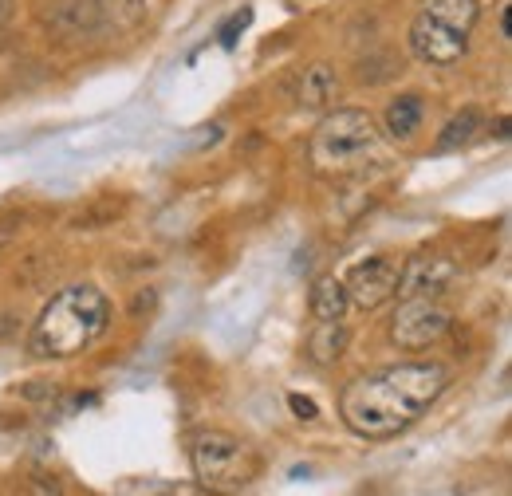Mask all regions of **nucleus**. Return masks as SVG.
<instances>
[{"label":"nucleus","instance_id":"nucleus-11","mask_svg":"<svg viewBox=\"0 0 512 496\" xmlns=\"http://www.w3.org/2000/svg\"><path fill=\"white\" fill-rule=\"evenodd\" d=\"M87 8H91L95 28L103 36V32H123V28L142 24L150 12V0H87Z\"/></svg>","mask_w":512,"mask_h":496},{"label":"nucleus","instance_id":"nucleus-17","mask_svg":"<svg viewBox=\"0 0 512 496\" xmlns=\"http://www.w3.org/2000/svg\"><path fill=\"white\" fill-rule=\"evenodd\" d=\"M288 406H292V414H296L300 422H316V418H320V406H316L312 398H304V394H288Z\"/></svg>","mask_w":512,"mask_h":496},{"label":"nucleus","instance_id":"nucleus-5","mask_svg":"<svg viewBox=\"0 0 512 496\" xmlns=\"http://www.w3.org/2000/svg\"><path fill=\"white\" fill-rule=\"evenodd\" d=\"M453 327V311L442 300H402L390 319V343L402 351H426Z\"/></svg>","mask_w":512,"mask_h":496},{"label":"nucleus","instance_id":"nucleus-7","mask_svg":"<svg viewBox=\"0 0 512 496\" xmlns=\"http://www.w3.org/2000/svg\"><path fill=\"white\" fill-rule=\"evenodd\" d=\"M410 52H414V60L430 63V67H453L457 60H465L469 36L453 32L449 24H442L438 16H430L422 8L414 16V24H410Z\"/></svg>","mask_w":512,"mask_h":496},{"label":"nucleus","instance_id":"nucleus-6","mask_svg":"<svg viewBox=\"0 0 512 496\" xmlns=\"http://www.w3.org/2000/svg\"><path fill=\"white\" fill-rule=\"evenodd\" d=\"M457 280V264L442 252H418L398 268V292L402 300H442Z\"/></svg>","mask_w":512,"mask_h":496},{"label":"nucleus","instance_id":"nucleus-2","mask_svg":"<svg viewBox=\"0 0 512 496\" xmlns=\"http://www.w3.org/2000/svg\"><path fill=\"white\" fill-rule=\"evenodd\" d=\"M111 327V300L95 284L60 288L28 331L32 359H75Z\"/></svg>","mask_w":512,"mask_h":496},{"label":"nucleus","instance_id":"nucleus-20","mask_svg":"<svg viewBox=\"0 0 512 496\" xmlns=\"http://www.w3.org/2000/svg\"><path fill=\"white\" fill-rule=\"evenodd\" d=\"M501 36H505V40L512 36V12L509 8H501Z\"/></svg>","mask_w":512,"mask_h":496},{"label":"nucleus","instance_id":"nucleus-18","mask_svg":"<svg viewBox=\"0 0 512 496\" xmlns=\"http://www.w3.org/2000/svg\"><path fill=\"white\" fill-rule=\"evenodd\" d=\"M150 496H205V493H197V489H190V485H154V493Z\"/></svg>","mask_w":512,"mask_h":496},{"label":"nucleus","instance_id":"nucleus-8","mask_svg":"<svg viewBox=\"0 0 512 496\" xmlns=\"http://www.w3.org/2000/svg\"><path fill=\"white\" fill-rule=\"evenodd\" d=\"M343 288H347V304H355L359 311L383 308L386 300H394V292H398V260L371 256V260L355 264Z\"/></svg>","mask_w":512,"mask_h":496},{"label":"nucleus","instance_id":"nucleus-9","mask_svg":"<svg viewBox=\"0 0 512 496\" xmlns=\"http://www.w3.org/2000/svg\"><path fill=\"white\" fill-rule=\"evenodd\" d=\"M339 99V75L327 63H308L296 79V103L304 111H331Z\"/></svg>","mask_w":512,"mask_h":496},{"label":"nucleus","instance_id":"nucleus-15","mask_svg":"<svg viewBox=\"0 0 512 496\" xmlns=\"http://www.w3.org/2000/svg\"><path fill=\"white\" fill-rule=\"evenodd\" d=\"M426 12L438 16L442 24H449L453 32H473L481 20V4L477 0H426Z\"/></svg>","mask_w":512,"mask_h":496},{"label":"nucleus","instance_id":"nucleus-1","mask_svg":"<svg viewBox=\"0 0 512 496\" xmlns=\"http://www.w3.org/2000/svg\"><path fill=\"white\" fill-rule=\"evenodd\" d=\"M449 382V367L434 359L359 374L339 394V418L363 441H390L406 434L422 414H430V406L449 390Z\"/></svg>","mask_w":512,"mask_h":496},{"label":"nucleus","instance_id":"nucleus-16","mask_svg":"<svg viewBox=\"0 0 512 496\" xmlns=\"http://www.w3.org/2000/svg\"><path fill=\"white\" fill-rule=\"evenodd\" d=\"M253 24V8H241V12H233L225 24H221V48H237V40H241V32Z\"/></svg>","mask_w":512,"mask_h":496},{"label":"nucleus","instance_id":"nucleus-19","mask_svg":"<svg viewBox=\"0 0 512 496\" xmlns=\"http://www.w3.org/2000/svg\"><path fill=\"white\" fill-rule=\"evenodd\" d=\"M12 12H16V0H0V28L12 20Z\"/></svg>","mask_w":512,"mask_h":496},{"label":"nucleus","instance_id":"nucleus-12","mask_svg":"<svg viewBox=\"0 0 512 496\" xmlns=\"http://www.w3.org/2000/svg\"><path fill=\"white\" fill-rule=\"evenodd\" d=\"M308 308L316 315V323H343V315H347V288H343V280H335V276H320L316 284H312V296H308Z\"/></svg>","mask_w":512,"mask_h":496},{"label":"nucleus","instance_id":"nucleus-13","mask_svg":"<svg viewBox=\"0 0 512 496\" xmlns=\"http://www.w3.org/2000/svg\"><path fill=\"white\" fill-rule=\"evenodd\" d=\"M485 130V115L477 111V107H465V111H457L446 126H442V134H438V150L449 154V150H461V146H469L477 134Z\"/></svg>","mask_w":512,"mask_h":496},{"label":"nucleus","instance_id":"nucleus-14","mask_svg":"<svg viewBox=\"0 0 512 496\" xmlns=\"http://www.w3.org/2000/svg\"><path fill=\"white\" fill-rule=\"evenodd\" d=\"M347 327L343 323H320L316 331H312V339H308V355H312V363H320V367H331V363H339V355L347 351Z\"/></svg>","mask_w":512,"mask_h":496},{"label":"nucleus","instance_id":"nucleus-4","mask_svg":"<svg viewBox=\"0 0 512 496\" xmlns=\"http://www.w3.org/2000/svg\"><path fill=\"white\" fill-rule=\"evenodd\" d=\"M190 465L197 489L205 496H237L245 493L260 473L256 449L237 434L225 430H201L190 445Z\"/></svg>","mask_w":512,"mask_h":496},{"label":"nucleus","instance_id":"nucleus-3","mask_svg":"<svg viewBox=\"0 0 512 496\" xmlns=\"http://www.w3.org/2000/svg\"><path fill=\"white\" fill-rule=\"evenodd\" d=\"M386 158L383 130L375 126V119L359 107H343V111H327L323 123L312 134V162L320 174H359L375 162Z\"/></svg>","mask_w":512,"mask_h":496},{"label":"nucleus","instance_id":"nucleus-10","mask_svg":"<svg viewBox=\"0 0 512 496\" xmlns=\"http://www.w3.org/2000/svg\"><path fill=\"white\" fill-rule=\"evenodd\" d=\"M422 119H426V103H422V95H414V91L390 99L383 111V126L394 142H410V138L422 130Z\"/></svg>","mask_w":512,"mask_h":496}]
</instances>
